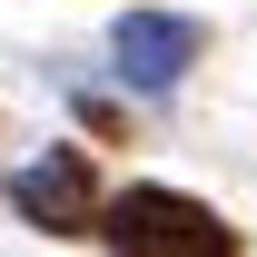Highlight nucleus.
<instances>
[{"label":"nucleus","mask_w":257,"mask_h":257,"mask_svg":"<svg viewBox=\"0 0 257 257\" xmlns=\"http://www.w3.org/2000/svg\"><path fill=\"white\" fill-rule=\"evenodd\" d=\"M99 237L128 257H227L237 227L208 208V198H178V188H128V198H99Z\"/></svg>","instance_id":"obj_1"},{"label":"nucleus","mask_w":257,"mask_h":257,"mask_svg":"<svg viewBox=\"0 0 257 257\" xmlns=\"http://www.w3.org/2000/svg\"><path fill=\"white\" fill-rule=\"evenodd\" d=\"M10 208L40 227V237H99V178L79 149H50V159H30L20 178H10Z\"/></svg>","instance_id":"obj_2"},{"label":"nucleus","mask_w":257,"mask_h":257,"mask_svg":"<svg viewBox=\"0 0 257 257\" xmlns=\"http://www.w3.org/2000/svg\"><path fill=\"white\" fill-rule=\"evenodd\" d=\"M198 50H208V30L178 10H119V30H109V60H119L128 89H178L198 69Z\"/></svg>","instance_id":"obj_3"}]
</instances>
